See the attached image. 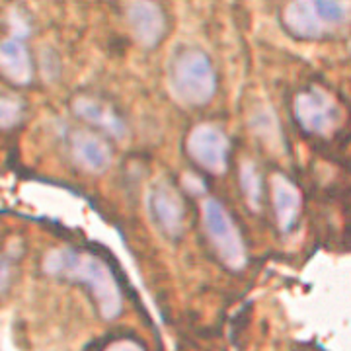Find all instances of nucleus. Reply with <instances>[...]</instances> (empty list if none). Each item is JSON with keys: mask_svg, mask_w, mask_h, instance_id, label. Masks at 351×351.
Returning <instances> with one entry per match:
<instances>
[{"mask_svg": "<svg viewBox=\"0 0 351 351\" xmlns=\"http://www.w3.org/2000/svg\"><path fill=\"white\" fill-rule=\"evenodd\" d=\"M293 112L297 123L311 135L316 137H326L341 119L336 100L324 92L322 88H308L301 94H297V98L293 101Z\"/></svg>", "mask_w": 351, "mask_h": 351, "instance_id": "obj_5", "label": "nucleus"}, {"mask_svg": "<svg viewBox=\"0 0 351 351\" xmlns=\"http://www.w3.org/2000/svg\"><path fill=\"white\" fill-rule=\"evenodd\" d=\"M104 351H143V348H141V343H137V341L123 338L115 339L112 346H108Z\"/></svg>", "mask_w": 351, "mask_h": 351, "instance_id": "obj_15", "label": "nucleus"}, {"mask_svg": "<svg viewBox=\"0 0 351 351\" xmlns=\"http://www.w3.org/2000/svg\"><path fill=\"white\" fill-rule=\"evenodd\" d=\"M201 221L205 234L217 252V256L221 258V262L232 271L242 269L248 260L246 246L239 226L234 223L232 215L226 211L225 205L213 197L205 199L201 205Z\"/></svg>", "mask_w": 351, "mask_h": 351, "instance_id": "obj_3", "label": "nucleus"}, {"mask_svg": "<svg viewBox=\"0 0 351 351\" xmlns=\"http://www.w3.org/2000/svg\"><path fill=\"white\" fill-rule=\"evenodd\" d=\"M346 16L348 10L339 0H291L283 12V24L297 38L314 39L343 24Z\"/></svg>", "mask_w": 351, "mask_h": 351, "instance_id": "obj_4", "label": "nucleus"}, {"mask_svg": "<svg viewBox=\"0 0 351 351\" xmlns=\"http://www.w3.org/2000/svg\"><path fill=\"white\" fill-rule=\"evenodd\" d=\"M168 84L174 100L189 108H203L217 94V73L203 51H180L170 64Z\"/></svg>", "mask_w": 351, "mask_h": 351, "instance_id": "obj_2", "label": "nucleus"}, {"mask_svg": "<svg viewBox=\"0 0 351 351\" xmlns=\"http://www.w3.org/2000/svg\"><path fill=\"white\" fill-rule=\"evenodd\" d=\"M20 115H22V108L18 101L12 98H2V127L6 129L14 127L18 123Z\"/></svg>", "mask_w": 351, "mask_h": 351, "instance_id": "obj_14", "label": "nucleus"}, {"mask_svg": "<svg viewBox=\"0 0 351 351\" xmlns=\"http://www.w3.org/2000/svg\"><path fill=\"white\" fill-rule=\"evenodd\" d=\"M186 151L201 170L215 176L226 172L230 143L221 127L213 123H201L193 127L186 141Z\"/></svg>", "mask_w": 351, "mask_h": 351, "instance_id": "obj_6", "label": "nucleus"}, {"mask_svg": "<svg viewBox=\"0 0 351 351\" xmlns=\"http://www.w3.org/2000/svg\"><path fill=\"white\" fill-rule=\"evenodd\" d=\"M76 115L80 119H84L90 125L98 127L101 131H106L108 135L121 138L125 135V123L123 119L113 112L110 106L101 104L98 100H92V98H78L73 104Z\"/></svg>", "mask_w": 351, "mask_h": 351, "instance_id": "obj_11", "label": "nucleus"}, {"mask_svg": "<svg viewBox=\"0 0 351 351\" xmlns=\"http://www.w3.org/2000/svg\"><path fill=\"white\" fill-rule=\"evenodd\" d=\"M240 188L244 191L246 199L252 205V209L260 205L263 195V184L262 176L258 172V168L250 162H244L240 166Z\"/></svg>", "mask_w": 351, "mask_h": 351, "instance_id": "obj_13", "label": "nucleus"}, {"mask_svg": "<svg viewBox=\"0 0 351 351\" xmlns=\"http://www.w3.org/2000/svg\"><path fill=\"white\" fill-rule=\"evenodd\" d=\"M0 63H2V75L6 76L14 84L25 86L32 82L34 76V66L29 53L25 45L18 39H6L2 43V53H0Z\"/></svg>", "mask_w": 351, "mask_h": 351, "instance_id": "obj_12", "label": "nucleus"}, {"mask_svg": "<svg viewBox=\"0 0 351 351\" xmlns=\"http://www.w3.org/2000/svg\"><path fill=\"white\" fill-rule=\"evenodd\" d=\"M147 209L152 223L168 239H178L184 232L186 205L182 195L168 182H156L147 195Z\"/></svg>", "mask_w": 351, "mask_h": 351, "instance_id": "obj_7", "label": "nucleus"}, {"mask_svg": "<svg viewBox=\"0 0 351 351\" xmlns=\"http://www.w3.org/2000/svg\"><path fill=\"white\" fill-rule=\"evenodd\" d=\"M271 201H274L277 225L281 232H289L297 225L301 215V191L289 178L276 174L271 180Z\"/></svg>", "mask_w": 351, "mask_h": 351, "instance_id": "obj_10", "label": "nucleus"}, {"mask_svg": "<svg viewBox=\"0 0 351 351\" xmlns=\"http://www.w3.org/2000/svg\"><path fill=\"white\" fill-rule=\"evenodd\" d=\"M125 16L133 38L143 47L152 49L160 43L166 32V20L162 10L152 0H129Z\"/></svg>", "mask_w": 351, "mask_h": 351, "instance_id": "obj_8", "label": "nucleus"}, {"mask_svg": "<svg viewBox=\"0 0 351 351\" xmlns=\"http://www.w3.org/2000/svg\"><path fill=\"white\" fill-rule=\"evenodd\" d=\"M71 152L75 162L92 174H101L110 168L113 160L112 147L106 143V138L94 131H76L71 138Z\"/></svg>", "mask_w": 351, "mask_h": 351, "instance_id": "obj_9", "label": "nucleus"}, {"mask_svg": "<svg viewBox=\"0 0 351 351\" xmlns=\"http://www.w3.org/2000/svg\"><path fill=\"white\" fill-rule=\"evenodd\" d=\"M43 269L51 276L86 285L98 302L104 318L112 320L121 313V291L117 287V281L110 267L94 254L75 248H59L45 256Z\"/></svg>", "mask_w": 351, "mask_h": 351, "instance_id": "obj_1", "label": "nucleus"}]
</instances>
